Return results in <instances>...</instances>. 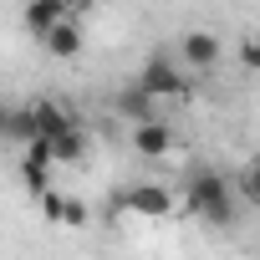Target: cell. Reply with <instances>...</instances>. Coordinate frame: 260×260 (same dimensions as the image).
Here are the masks:
<instances>
[{
    "instance_id": "1",
    "label": "cell",
    "mask_w": 260,
    "mask_h": 260,
    "mask_svg": "<svg viewBox=\"0 0 260 260\" xmlns=\"http://www.w3.org/2000/svg\"><path fill=\"white\" fill-rule=\"evenodd\" d=\"M184 204H189L194 219H204V224H214V230H224V224L235 219V189H230L219 174H194L189 189H184Z\"/></svg>"
},
{
    "instance_id": "2",
    "label": "cell",
    "mask_w": 260,
    "mask_h": 260,
    "mask_svg": "<svg viewBox=\"0 0 260 260\" xmlns=\"http://www.w3.org/2000/svg\"><path fill=\"white\" fill-rule=\"evenodd\" d=\"M138 87H148V92L164 102V97H179V92H184V72H179L169 56H148L143 72H138Z\"/></svg>"
},
{
    "instance_id": "3",
    "label": "cell",
    "mask_w": 260,
    "mask_h": 260,
    "mask_svg": "<svg viewBox=\"0 0 260 260\" xmlns=\"http://www.w3.org/2000/svg\"><path fill=\"white\" fill-rule=\"evenodd\" d=\"M122 204L133 209V214H143V219H169V214H174V194H169L164 184H138V189H127Z\"/></svg>"
},
{
    "instance_id": "4",
    "label": "cell",
    "mask_w": 260,
    "mask_h": 260,
    "mask_svg": "<svg viewBox=\"0 0 260 260\" xmlns=\"http://www.w3.org/2000/svg\"><path fill=\"white\" fill-rule=\"evenodd\" d=\"M179 56H184L189 72H214L219 67V36L214 31H189L184 46H179Z\"/></svg>"
},
{
    "instance_id": "5",
    "label": "cell",
    "mask_w": 260,
    "mask_h": 260,
    "mask_svg": "<svg viewBox=\"0 0 260 260\" xmlns=\"http://www.w3.org/2000/svg\"><path fill=\"white\" fill-rule=\"evenodd\" d=\"M133 148H138L143 158H164V153H174V127H169L164 117H153V122H138Z\"/></svg>"
},
{
    "instance_id": "6",
    "label": "cell",
    "mask_w": 260,
    "mask_h": 260,
    "mask_svg": "<svg viewBox=\"0 0 260 260\" xmlns=\"http://www.w3.org/2000/svg\"><path fill=\"white\" fill-rule=\"evenodd\" d=\"M67 16H72V11L61 6V0H26V31H31L36 41H46V31H56Z\"/></svg>"
},
{
    "instance_id": "7",
    "label": "cell",
    "mask_w": 260,
    "mask_h": 260,
    "mask_svg": "<svg viewBox=\"0 0 260 260\" xmlns=\"http://www.w3.org/2000/svg\"><path fill=\"white\" fill-rule=\"evenodd\" d=\"M117 112L122 117H133V122H153V117H164V102L148 92V87H127V92H117Z\"/></svg>"
},
{
    "instance_id": "8",
    "label": "cell",
    "mask_w": 260,
    "mask_h": 260,
    "mask_svg": "<svg viewBox=\"0 0 260 260\" xmlns=\"http://www.w3.org/2000/svg\"><path fill=\"white\" fill-rule=\"evenodd\" d=\"M31 122H36V138H51V143L72 127V117H67L61 102H31Z\"/></svg>"
},
{
    "instance_id": "9",
    "label": "cell",
    "mask_w": 260,
    "mask_h": 260,
    "mask_svg": "<svg viewBox=\"0 0 260 260\" xmlns=\"http://www.w3.org/2000/svg\"><path fill=\"white\" fill-rule=\"evenodd\" d=\"M41 46H46L51 56H61V61H72V56H82V26H77V21L67 16V21H61L56 31H46V41H41Z\"/></svg>"
},
{
    "instance_id": "10",
    "label": "cell",
    "mask_w": 260,
    "mask_h": 260,
    "mask_svg": "<svg viewBox=\"0 0 260 260\" xmlns=\"http://www.w3.org/2000/svg\"><path fill=\"white\" fill-rule=\"evenodd\" d=\"M51 153H56V164H82V158H87V133H82V127L72 122L67 133L51 143Z\"/></svg>"
},
{
    "instance_id": "11",
    "label": "cell",
    "mask_w": 260,
    "mask_h": 260,
    "mask_svg": "<svg viewBox=\"0 0 260 260\" xmlns=\"http://www.w3.org/2000/svg\"><path fill=\"white\" fill-rule=\"evenodd\" d=\"M36 199H41V214H46L51 224H61V214H67V194H61V189H41Z\"/></svg>"
},
{
    "instance_id": "12",
    "label": "cell",
    "mask_w": 260,
    "mask_h": 260,
    "mask_svg": "<svg viewBox=\"0 0 260 260\" xmlns=\"http://www.w3.org/2000/svg\"><path fill=\"white\" fill-rule=\"evenodd\" d=\"M240 61H245V72L260 77V36H245V41H240Z\"/></svg>"
},
{
    "instance_id": "13",
    "label": "cell",
    "mask_w": 260,
    "mask_h": 260,
    "mask_svg": "<svg viewBox=\"0 0 260 260\" xmlns=\"http://www.w3.org/2000/svg\"><path fill=\"white\" fill-rule=\"evenodd\" d=\"M240 189H245V199H250V204H260V153H255V164L245 169V184H240Z\"/></svg>"
},
{
    "instance_id": "14",
    "label": "cell",
    "mask_w": 260,
    "mask_h": 260,
    "mask_svg": "<svg viewBox=\"0 0 260 260\" xmlns=\"http://www.w3.org/2000/svg\"><path fill=\"white\" fill-rule=\"evenodd\" d=\"M87 219H92V214H87V204H82V199H67V214H61V224H72V230H82Z\"/></svg>"
},
{
    "instance_id": "15",
    "label": "cell",
    "mask_w": 260,
    "mask_h": 260,
    "mask_svg": "<svg viewBox=\"0 0 260 260\" xmlns=\"http://www.w3.org/2000/svg\"><path fill=\"white\" fill-rule=\"evenodd\" d=\"M61 6H67V11L77 16V11H87V6H92V0H61Z\"/></svg>"
}]
</instances>
